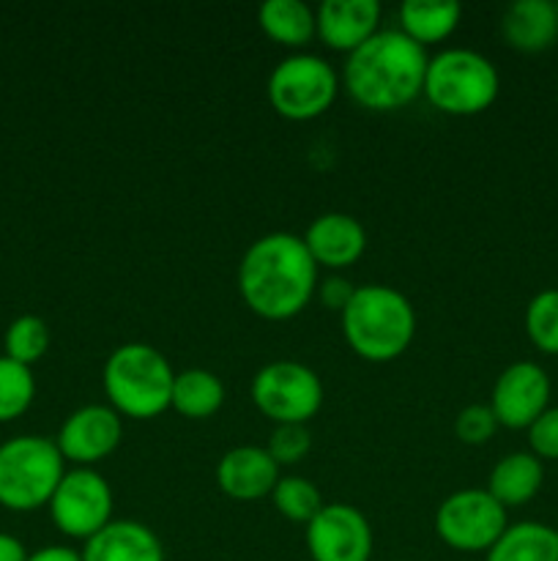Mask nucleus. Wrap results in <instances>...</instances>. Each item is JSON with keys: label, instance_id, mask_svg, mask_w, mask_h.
I'll use <instances>...</instances> for the list:
<instances>
[{"label": "nucleus", "instance_id": "nucleus-16", "mask_svg": "<svg viewBox=\"0 0 558 561\" xmlns=\"http://www.w3.org/2000/svg\"><path fill=\"white\" fill-rule=\"evenodd\" d=\"M217 482L224 496L235 502H257L271 496L274 485L279 482V466L268 449L244 444L222 455L217 466Z\"/></svg>", "mask_w": 558, "mask_h": 561}, {"label": "nucleus", "instance_id": "nucleus-22", "mask_svg": "<svg viewBox=\"0 0 558 561\" xmlns=\"http://www.w3.org/2000/svg\"><path fill=\"white\" fill-rule=\"evenodd\" d=\"M263 33L282 47H304L315 38V11L301 0H266L257 11Z\"/></svg>", "mask_w": 558, "mask_h": 561}, {"label": "nucleus", "instance_id": "nucleus-17", "mask_svg": "<svg viewBox=\"0 0 558 561\" xmlns=\"http://www.w3.org/2000/svg\"><path fill=\"white\" fill-rule=\"evenodd\" d=\"M501 36L518 53H545L558 42V3L514 0L501 14Z\"/></svg>", "mask_w": 558, "mask_h": 561}, {"label": "nucleus", "instance_id": "nucleus-20", "mask_svg": "<svg viewBox=\"0 0 558 561\" xmlns=\"http://www.w3.org/2000/svg\"><path fill=\"white\" fill-rule=\"evenodd\" d=\"M485 561H558V535L539 520L509 524Z\"/></svg>", "mask_w": 558, "mask_h": 561}, {"label": "nucleus", "instance_id": "nucleus-1", "mask_svg": "<svg viewBox=\"0 0 558 561\" xmlns=\"http://www.w3.org/2000/svg\"><path fill=\"white\" fill-rule=\"evenodd\" d=\"M239 294L266 321L295 318L317 290V263L295 233H268L246 247L239 263Z\"/></svg>", "mask_w": 558, "mask_h": 561}, {"label": "nucleus", "instance_id": "nucleus-30", "mask_svg": "<svg viewBox=\"0 0 558 561\" xmlns=\"http://www.w3.org/2000/svg\"><path fill=\"white\" fill-rule=\"evenodd\" d=\"M528 447L539 460H558V405H550L528 427Z\"/></svg>", "mask_w": 558, "mask_h": 561}, {"label": "nucleus", "instance_id": "nucleus-9", "mask_svg": "<svg viewBox=\"0 0 558 561\" xmlns=\"http://www.w3.org/2000/svg\"><path fill=\"white\" fill-rule=\"evenodd\" d=\"M509 510L487 493V488H465L441 502L435 513V535L443 546L460 553H487L509 526Z\"/></svg>", "mask_w": 558, "mask_h": 561}, {"label": "nucleus", "instance_id": "nucleus-32", "mask_svg": "<svg viewBox=\"0 0 558 561\" xmlns=\"http://www.w3.org/2000/svg\"><path fill=\"white\" fill-rule=\"evenodd\" d=\"M27 561H82V553L66 546H47L38 548L36 553H31Z\"/></svg>", "mask_w": 558, "mask_h": 561}, {"label": "nucleus", "instance_id": "nucleus-34", "mask_svg": "<svg viewBox=\"0 0 558 561\" xmlns=\"http://www.w3.org/2000/svg\"><path fill=\"white\" fill-rule=\"evenodd\" d=\"M397 561H405V559H397Z\"/></svg>", "mask_w": 558, "mask_h": 561}, {"label": "nucleus", "instance_id": "nucleus-14", "mask_svg": "<svg viewBox=\"0 0 558 561\" xmlns=\"http://www.w3.org/2000/svg\"><path fill=\"white\" fill-rule=\"evenodd\" d=\"M377 22H381L377 0H323L315 11V36L326 47L350 55L381 31Z\"/></svg>", "mask_w": 558, "mask_h": 561}, {"label": "nucleus", "instance_id": "nucleus-19", "mask_svg": "<svg viewBox=\"0 0 558 561\" xmlns=\"http://www.w3.org/2000/svg\"><path fill=\"white\" fill-rule=\"evenodd\" d=\"M542 482H545L542 460L531 453H512L492 466L487 477V493L501 507L512 510L528 504L542 491Z\"/></svg>", "mask_w": 558, "mask_h": 561}, {"label": "nucleus", "instance_id": "nucleus-28", "mask_svg": "<svg viewBox=\"0 0 558 561\" xmlns=\"http://www.w3.org/2000/svg\"><path fill=\"white\" fill-rule=\"evenodd\" d=\"M498 431V420L492 414L490 405L485 403H474V405H465L463 411L457 414L454 420V433L463 444L468 447H481V444L490 442Z\"/></svg>", "mask_w": 558, "mask_h": 561}, {"label": "nucleus", "instance_id": "nucleus-2", "mask_svg": "<svg viewBox=\"0 0 558 561\" xmlns=\"http://www.w3.org/2000/svg\"><path fill=\"white\" fill-rule=\"evenodd\" d=\"M427 60V49L399 27L377 31L345 60V88L364 110L392 113L421 96Z\"/></svg>", "mask_w": 558, "mask_h": 561}, {"label": "nucleus", "instance_id": "nucleus-3", "mask_svg": "<svg viewBox=\"0 0 558 561\" xmlns=\"http://www.w3.org/2000/svg\"><path fill=\"white\" fill-rule=\"evenodd\" d=\"M342 334L356 356L367 362H392L410 348L416 312L408 296L388 285H361L342 312Z\"/></svg>", "mask_w": 558, "mask_h": 561}, {"label": "nucleus", "instance_id": "nucleus-18", "mask_svg": "<svg viewBox=\"0 0 558 561\" xmlns=\"http://www.w3.org/2000/svg\"><path fill=\"white\" fill-rule=\"evenodd\" d=\"M80 553L82 561H164L162 540L140 520H109Z\"/></svg>", "mask_w": 558, "mask_h": 561}, {"label": "nucleus", "instance_id": "nucleus-29", "mask_svg": "<svg viewBox=\"0 0 558 561\" xmlns=\"http://www.w3.org/2000/svg\"><path fill=\"white\" fill-rule=\"evenodd\" d=\"M268 455L277 466H293L312 449V436L306 425H277L268 438Z\"/></svg>", "mask_w": 558, "mask_h": 561}, {"label": "nucleus", "instance_id": "nucleus-23", "mask_svg": "<svg viewBox=\"0 0 558 561\" xmlns=\"http://www.w3.org/2000/svg\"><path fill=\"white\" fill-rule=\"evenodd\" d=\"M224 403V383L213 373L202 367L175 373L173 403L170 409L178 411L186 420H208L217 414Z\"/></svg>", "mask_w": 558, "mask_h": 561}, {"label": "nucleus", "instance_id": "nucleus-35", "mask_svg": "<svg viewBox=\"0 0 558 561\" xmlns=\"http://www.w3.org/2000/svg\"><path fill=\"white\" fill-rule=\"evenodd\" d=\"M556 535H558V529H556Z\"/></svg>", "mask_w": 558, "mask_h": 561}, {"label": "nucleus", "instance_id": "nucleus-27", "mask_svg": "<svg viewBox=\"0 0 558 561\" xmlns=\"http://www.w3.org/2000/svg\"><path fill=\"white\" fill-rule=\"evenodd\" d=\"M5 356L31 367L49 348V327L38 316H20L5 329Z\"/></svg>", "mask_w": 558, "mask_h": 561}, {"label": "nucleus", "instance_id": "nucleus-8", "mask_svg": "<svg viewBox=\"0 0 558 561\" xmlns=\"http://www.w3.org/2000/svg\"><path fill=\"white\" fill-rule=\"evenodd\" d=\"M252 403L277 425H306L323 405V381L293 359L268 362L252 378Z\"/></svg>", "mask_w": 558, "mask_h": 561}, {"label": "nucleus", "instance_id": "nucleus-31", "mask_svg": "<svg viewBox=\"0 0 558 561\" xmlns=\"http://www.w3.org/2000/svg\"><path fill=\"white\" fill-rule=\"evenodd\" d=\"M353 290L356 288L348 283V279L328 277V279H323V285H321V301L326 307H332V310L342 312L345 307H348V301H350V296H353Z\"/></svg>", "mask_w": 558, "mask_h": 561}, {"label": "nucleus", "instance_id": "nucleus-26", "mask_svg": "<svg viewBox=\"0 0 558 561\" xmlns=\"http://www.w3.org/2000/svg\"><path fill=\"white\" fill-rule=\"evenodd\" d=\"M525 334L547 356H558V288L539 290L525 307Z\"/></svg>", "mask_w": 558, "mask_h": 561}, {"label": "nucleus", "instance_id": "nucleus-25", "mask_svg": "<svg viewBox=\"0 0 558 561\" xmlns=\"http://www.w3.org/2000/svg\"><path fill=\"white\" fill-rule=\"evenodd\" d=\"M36 398V378L31 367L0 356V422H11L25 414Z\"/></svg>", "mask_w": 558, "mask_h": 561}, {"label": "nucleus", "instance_id": "nucleus-10", "mask_svg": "<svg viewBox=\"0 0 558 561\" xmlns=\"http://www.w3.org/2000/svg\"><path fill=\"white\" fill-rule=\"evenodd\" d=\"M49 518L60 535L88 542L113 520V488L96 469H71L49 499Z\"/></svg>", "mask_w": 558, "mask_h": 561}, {"label": "nucleus", "instance_id": "nucleus-6", "mask_svg": "<svg viewBox=\"0 0 558 561\" xmlns=\"http://www.w3.org/2000/svg\"><path fill=\"white\" fill-rule=\"evenodd\" d=\"M66 460L58 444L44 436H14L0 444V504L33 513L53 499L63 480Z\"/></svg>", "mask_w": 558, "mask_h": 561}, {"label": "nucleus", "instance_id": "nucleus-15", "mask_svg": "<svg viewBox=\"0 0 558 561\" xmlns=\"http://www.w3.org/2000/svg\"><path fill=\"white\" fill-rule=\"evenodd\" d=\"M304 244L317 268H348L364 255L367 230L350 214L328 211L312 219L304 233Z\"/></svg>", "mask_w": 558, "mask_h": 561}, {"label": "nucleus", "instance_id": "nucleus-13", "mask_svg": "<svg viewBox=\"0 0 558 561\" xmlns=\"http://www.w3.org/2000/svg\"><path fill=\"white\" fill-rule=\"evenodd\" d=\"M120 436H124V420L118 411L91 403L66 416L55 444L63 460H71L80 469H91L93 463L109 458L118 449Z\"/></svg>", "mask_w": 558, "mask_h": 561}, {"label": "nucleus", "instance_id": "nucleus-21", "mask_svg": "<svg viewBox=\"0 0 558 561\" xmlns=\"http://www.w3.org/2000/svg\"><path fill=\"white\" fill-rule=\"evenodd\" d=\"M463 9L460 3H438V0H405L397 11L399 31L416 44H438L454 33Z\"/></svg>", "mask_w": 558, "mask_h": 561}, {"label": "nucleus", "instance_id": "nucleus-11", "mask_svg": "<svg viewBox=\"0 0 558 561\" xmlns=\"http://www.w3.org/2000/svg\"><path fill=\"white\" fill-rule=\"evenodd\" d=\"M498 425L528 431L550 409V378L536 362H512L492 383L490 403Z\"/></svg>", "mask_w": 558, "mask_h": 561}, {"label": "nucleus", "instance_id": "nucleus-4", "mask_svg": "<svg viewBox=\"0 0 558 561\" xmlns=\"http://www.w3.org/2000/svg\"><path fill=\"white\" fill-rule=\"evenodd\" d=\"M175 370L167 356L148 343L118 345L104 362L102 383L109 409L129 420H153L173 403Z\"/></svg>", "mask_w": 558, "mask_h": 561}, {"label": "nucleus", "instance_id": "nucleus-7", "mask_svg": "<svg viewBox=\"0 0 558 561\" xmlns=\"http://www.w3.org/2000/svg\"><path fill=\"white\" fill-rule=\"evenodd\" d=\"M339 91V77L326 58L293 53L279 60L268 75V102L288 121H312L326 113Z\"/></svg>", "mask_w": 558, "mask_h": 561}, {"label": "nucleus", "instance_id": "nucleus-12", "mask_svg": "<svg viewBox=\"0 0 558 561\" xmlns=\"http://www.w3.org/2000/svg\"><path fill=\"white\" fill-rule=\"evenodd\" d=\"M306 551L312 561H370V520L353 504H323L306 524Z\"/></svg>", "mask_w": 558, "mask_h": 561}, {"label": "nucleus", "instance_id": "nucleus-33", "mask_svg": "<svg viewBox=\"0 0 558 561\" xmlns=\"http://www.w3.org/2000/svg\"><path fill=\"white\" fill-rule=\"evenodd\" d=\"M31 553L25 551L22 540H16L14 535H5L0 531V561H27Z\"/></svg>", "mask_w": 558, "mask_h": 561}, {"label": "nucleus", "instance_id": "nucleus-5", "mask_svg": "<svg viewBox=\"0 0 558 561\" xmlns=\"http://www.w3.org/2000/svg\"><path fill=\"white\" fill-rule=\"evenodd\" d=\"M501 91V77L490 58L468 47H449L427 60L421 93L446 115H479Z\"/></svg>", "mask_w": 558, "mask_h": 561}, {"label": "nucleus", "instance_id": "nucleus-24", "mask_svg": "<svg viewBox=\"0 0 558 561\" xmlns=\"http://www.w3.org/2000/svg\"><path fill=\"white\" fill-rule=\"evenodd\" d=\"M271 504L282 518L306 526L323 510V496L306 477H279L271 491Z\"/></svg>", "mask_w": 558, "mask_h": 561}]
</instances>
